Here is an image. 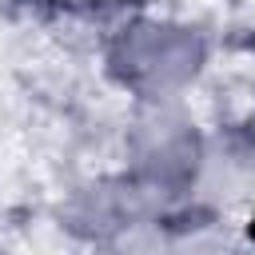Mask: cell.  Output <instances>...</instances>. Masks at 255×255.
Masks as SVG:
<instances>
[{
	"instance_id": "1",
	"label": "cell",
	"mask_w": 255,
	"mask_h": 255,
	"mask_svg": "<svg viewBox=\"0 0 255 255\" xmlns=\"http://www.w3.org/2000/svg\"><path fill=\"white\" fill-rule=\"evenodd\" d=\"M199 40L179 24H131L112 52L120 76L155 104L171 100L199 72Z\"/></svg>"
},
{
	"instance_id": "2",
	"label": "cell",
	"mask_w": 255,
	"mask_h": 255,
	"mask_svg": "<svg viewBox=\"0 0 255 255\" xmlns=\"http://www.w3.org/2000/svg\"><path fill=\"white\" fill-rule=\"evenodd\" d=\"M199 159V143L187 120L163 108V100L135 124L131 131V163L151 187L187 183Z\"/></svg>"
}]
</instances>
